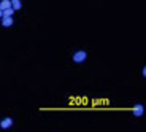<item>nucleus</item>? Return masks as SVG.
<instances>
[{"instance_id":"nucleus-5","label":"nucleus","mask_w":146,"mask_h":132,"mask_svg":"<svg viewBox=\"0 0 146 132\" xmlns=\"http://www.w3.org/2000/svg\"><path fill=\"white\" fill-rule=\"evenodd\" d=\"M11 7V0H0V10L3 11L5 8H10Z\"/></svg>"},{"instance_id":"nucleus-2","label":"nucleus","mask_w":146,"mask_h":132,"mask_svg":"<svg viewBox=\"0 0 146 132\" xmlns=\"http://www.w3.org/2000/svg\"><path fill=\"white\" fill-rule=\"evenodd\" d=\"M13 16H2V26L3 27H11L13 26Z\"/></svg>"},{"instance_id":"nucleus-4","label":"nucleus","mask_w":146,"mask_h":132,"mask_svg":"<svg viewBox=\"0 0 146 132\" xmlns=\"http://www.w3.org/2000/svg\"><path fill=\"white\" fill-rule=\"evenodd\" d=\"M11 126H13V119H11V118H3L2 123H0V127L2 129H8V127H11Z\"/></svg>"},{"instance_id":"nucleus-6","label":"nucleus","mask_w":146,"mask_h":132,"mask_svg":"<svg viewBox=\"0 0 146 132\" xmlns=\"http://www.w3.org/2000/svg\"><path fill=\"white\" fill-rule=\"evenodd\" d=\"M2 13H3L2 16H13V13H15V8H13V7H10V8H5V10L2 11Z\"/></svg>"},{"instance_id":"nucleus-3","label":"nucleus","mask_w":146,"mask_h":132,"mask_svg":"<svg viewBox=\"0 0 146 132\" xmlns=\"http://www.w3.org/2000/svg\"><path fill=\"white\" fill-rule=\"evenodd\" d=\"M133 115H135V116H143V115H145V107H143L141 103H137V105L133 107Z\"/></svg>"},{"instance_id":"nucleus-7","label":"nucleus","mask_w":146,"mask_h":132,"mask_svg":"<svg viewBox=\"0 0 146 132\" xmlns=\"http://www.w3.org/2000/svg\"><path fill=\"white\" fill-rule=\"evenodd\" d=\"M11 7L16 10H21V0H11Z\"/></svg>"},{"instance_id":"nucleus-8","label":"nucleus","mask_w":146,"mask_h":132,"mask_svg":"<svg viewBox=\"0 0 146 132\" xmlns=\"http://www.w3.org/2000/svg\"><path fill=\"white\" fill-rule=\"evenodd\" d=\"M2 15H3V13H2V10H0V19H2Z\"/></svg>"},{"instance_id":"nucleus-1","label":"nucleus","mask_w":146,"mask_h":132,"mask_svg":"<svg viewBox=\"0 0 146 132\" xmlns=\"http://www.w3.org/2000/svg\"><path fill=\"white\" fill-rule=\"evenodd\" d=\"M86 57H88V54H86V51H76L75 54H73V61L76 64H81L86 61Z\"/></svg>"}]
</instances>
